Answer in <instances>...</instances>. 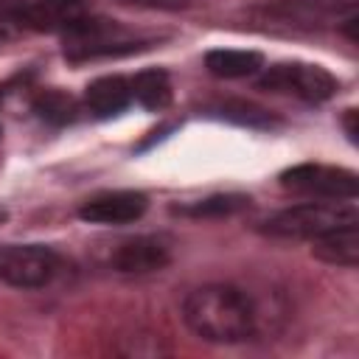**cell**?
Wrapping results in <instances>:
<instances>
[{
	"label": "cell",
	"instance_id": "1",
	"mask_svg": "<svg viewBox=\"0 0 359 359\" xmlns=\"http://www.w3.org/2000/svg\"><path fill=\"white\" fill-rule=\"evenodd\" d=\"M182 320L208 342H244L258 328L252 297L230 283H208L194 289L182 303Z\"/></svg>",
	"mask_w": 359,
	"mask_h": 359
},
{
	"label": "cell",
	"instance_id": "2",
	"mask_svg": "<svg viewBox=\"0 0 359 359\" xmlns=\"http://www.w3.org/2000/svg\"><path fill=\"white\" fill-rule=\"evenodd\" d=\"M359 222V208L353 199L303 202L266 216L258 230L269 238H317L334 227Z\"/></svg>",
	"mask_w": 359,
	"mask_h": 359
},
{
	"label": "cell",
	"instance_id": "3",
	"mask_svg": "<svg viewBox=\"0 0 359 359\" xmlns=\"http://www.w3.org/2000/svg\"><path fill=\"white\" fill-rule=\"evenodd\" d=\"M151 39L123 28L121 22L101 20V17H84L73 28L65 31V56L70 62H90L104 56H126L135 50L149 48Z\"/></svg>",
	"mask_w": 359,
	"mask_h": 359
},
{
	"label": "cell",
	"instance_id": "4",
	"mask_svg": "<svg viewBox=\"0 0 359 359\" xmlns=\"http://www.w3.org/2000/svg\"><path fill=\"white\" fill-rule=\"evenodd\" d=\"M87 14V0H0V28L8 34H65Z\"/></svg>",
	"mask_w": 359,
	"mask_h": 359
},
{
	"label": "cell",
	"instance_id": "5",
	"mask_svg": "<svg viewBox=\"0 0 359 359\" xmlns=\"http://www.w3.org/2000/svg\"><path fill=\"white\" fill-rule=\"evenodd\" d=\"M62 269L56 250L45 244H3L0 247V280L14 289L48 286Z\"/></svg>",
	"mask_w": 359,
	"mask_h": 359
},
{
	"label": "cell",
	"instance_id": "6",
	"mask_svg": "<svg viewBox=\"0 0 359 359\" xmlns=\"http://www.w3.org/2000/svg\"><path fill=\"white\" fill-rule=\"evenodd\" d=\"M258 90L286 93V95H297L303 101L320 104V101H328L337 93V79L320 65L283 62V65L266 67L258 76Z\"/></svg>",
	"mask_w": 359,
	"mask_h": 359
},
{
	"label": "cell",
	"instance_id": "7",
	"mask_svg": "<svg viewBox=\"0 0 359 359\" xmlns=\"http://www.w3.org/2000/svg\"><path fill=\"white\" fill-rule=\"evenodd\" d=\"M280 185L292 194L314 196V199H356L359 182L348 168L334 165H294L280 174Z\"/></svg>",
	"mask_w": 359,
	"mask_h": 359
},
{
	"label": "cell",
	"instance_id": "8",
	"mask_svg": "<svg viewBox=\"0 0 359 359\" xmlns=\"http://www.w3.org/2000/svg\"><path fill=\"white\" fill-rule=\"evenodd\" d=\"M149 208L140 191H104L79 205V219L90 224H129L137 222Z\"/></svg>",
	"mask_w": 359,
	"mask_h": 359
},
{
	"label": "cell",
	"instance_id": "9",
	"mask_svg": "<svg viewBox=\"0 0 359 359\" xmlns=\"http://www.w3.org/2000/svg\"><path fill=\"white\" fill-rule=\"evenodd\" d=\"M168 261H171V247L157 236H137L121 241L109 255V266L123 275L160 272L163 266H168Z\"/></svg>",
	"mask_w": 359,
	"mask_h": 359
},
{
	"label": "cell",
	"instance_id": "10",
	"mask_svg": "<svg viewBox=\"0 0 359 359\" xmlns=\"http://www.w3.org/2000/svg\"><path fill=\"white\" fill-rule=\"evenodd\" d=\"M311 255L331 266L353 269L359 264V222L334 227V230L311 238Z\"/></svg>",
	"mask_w": 359,
	"mask_h": 359
},
{
	"label": "cell",
	"instance_id": "11",
	"mask_svg": "<svg viewBox=\"0 0 359 359\" xmlns=\"http://www.w3.org/2000/svg\"><path fill=\"white\" fill-rule=\"evenodd\" d=\"M132 101V87L123 76H101L87 84L84 104L95 118H112L123 112Z\"/></svg>",
	"mask_w": 359,
	"mask_h": 359
},
{
	"label": "cell",
	"instance_id": "12",
	"mask_svg": "<svg viewBox=\"0 0 359 359\" xmlns=\"http://www.w3.org/2000/svg\"><path fill=\"white\" fill-rule=\"evenodd\" d=\"M258 14H264L266 20H278L283 25L311 28V25H320L328 17L339 14V6L337 3H323V0H286V3H278V6H266Z\"/></svg>",
	"mask_w": 359,
	"mask_h": 359
},
{
	"label": "cell",
	"instance_id": "13",
	"mask_svg": "<svg viewBox=\"0 0 359 359\" xmlns=\"http://www.w3.org/2000/svg\"><path fill=\"white\" fill-rule=\"evenodd\" d=\"M205 67L219 79H244V76H252L264 67V56L258 50H233V48L224 50V48H219V50H208Z\"/></svg>",
	"mask_w": 359,
	"mask_h": 359
},
{
	"label": "cell",
	"instance_id": "14",
	"mask_svg": "<svg viewBox=\"0 0 359 359\" xmlns=\"http://www.w3.org/2000/svg\"><path fill=\"white\" fill-rule=\"evenodd\" d=\"M31 109L45 121V123H53V126H65V123H73L79 118V104L70 93L65 90H36L34 93V101H31Z\"/></svg>",
	"mask_w": 359,
	"mask_h": 359
},
{
	"label": "cell",
	"instance_id": "15",
	"mask_svg": "<svg viewBox=\"0 0 359 359\" xmlns=\"http://www.w3.org/2000/svg\"><path fill=\"white\" fill-rule=\"evenodd\" d=\"M129 87H132V98L146 109H163L171 104V81L165 70H157V67L140 70L129 81Z\"/></svg>",
	"mask_w": 359,
	"mask_h": 359
},
{
	"label": "cell",
	"instance_id": "16",
	"mask_svg": "<svg viewBox=\"0 0 359 359\" xmlns=\"http://www.w3.org/2000/svg\"><path fill=\"white\" fill-rule=\"evenodd\" d=\"M222 118L233 121V123H241V126H252V129H275L280 126V121L266 112L264 107L252 104V101H241V98H230V101H222L213 107Z\"/></svg>",
	"mask_w": 359,
	"mask_h": 359
},
{
	"label": "cell",
	"instance_id": "17",
	"mask_svg": "<svg viewBox=\"0 0 359 359\" xmlns=\"http://www.w3.org/2000/svg\"><path fill=\"white\" fill-rule=\"evenodd\" d=\"M247 205H250V196H244V194H216V196L182 205V208H177V213H185V216H233V213L244 210Z\"/></svg>",
	"mask_w": 359,
	"mask_h": 359
},
{
	"label": "cell",
	"instance_id": "18",
	"mask_svg": "<svg viewBox=\"0 0 359 359\" xmlns=\"http://www.w3.org/2000/svg\"><path fill=\"white\" fill-rule=\"evenodd\" d=\"M118 3L137 6V8H157V11H180L191 6V0H118Z\"/></svg>",
	"mask_w": 359,
	"mask_h": 359
},
{
	"label": "cell",
	"instance_id": "19",
	"mask_svg": "<svg viewBox=\"0 0 359 359\" xmlns=\"http://www.w3.org/2000/svg\"><path fill=\"white\" fill-rule=\"evenodd\" d=\"M342 126H345L348 140L356 143V140H359V112H356V109H345V115H342Z\"/></svg>",
	"mask_w": 359,
	"mask_h": 359
},
{
	"label": "cell",
	"instance_id": "20",
	"mask_svg": "<svg viewBox=\"0 0 359 359\" xmlns=\"http://www.w3.org/2000/svg\"><path fill=\"white\" fill-rule=\"evenodd\" d=\"M8 36H11V34H8V31H3V28H0V42H3V39H8Z\"/></svg>",
	"mask_w": 359,
	"mask_h": 359
}]
</instances>
